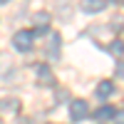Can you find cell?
Instances as JSON below:
<instances>
[{
    "instance_id": "6da1fadb",
    "label": "cell",
    "mask_w": 124,
    "mask_h": 124,
    "mask_svg": "<svg viewBox=\"0 0 124 124\" xmlns=\"http://www.w3.org/2000/svg\"><path fill=\"white\" fill-rule=\"evenodd\" d=\"M60 47H62V37H60V32H55V30H47L42 52H45L50 60H60Z\"/></svg>"
},
{
    "instance_id": "7a4b0ae2",
    "label": "cell",
    "mask_w": 124,
    "mask_h": 124,
    "mask_svg": "<svg viewBox=\"0 0 124 124\" xmlns=\"http://www.w3.org/2000/svg\"><path fill=\"white\" fill-rule=\"evenodd\" d=\"M32 42H35L32 30H20V32L13 35V45H15L17 52H30V50H32Z\"/></svg>"
},
{
    "instance_id": "3957f363",
    "label": "cell",
    "mask_w": 124,
    "mask_h": 124,
    "mask_svg": "<svg viewBox=\"0 0 124 124\" xmlns=\"http://www.w3.org/2000/svg\"><path fill=\"white\" fill-rule=\"evenodd\" d=\"M89 117V104L85 99H72L70 102V119L72 122H82Z\"/></svg>"
},
{
    "instance_id": "277c9868",
    "label": "cell",
    "mask_w": 124,
    "mask_h": 124,
    "mask_svg": "<svg viewBox=\"0 0 124 124\" xmlns=\"http://www.w3.org/2000/svg\"><path fill=\"white\" fill-rule=\"evenodd\" d=\"M35 75H37L40 85H50V87L55 85V75H52V70H50L47 65H35Z\"/></svg>"
},
{
    "instance_id": "5b68a950",
    "label": "cell",
    "mask_w": 124,
    "mask_h": 124,
    "mask_svg": "<svg viewBox=\"0 0 124 124\" xmlns=\"http://www.w3.org/2000/svg\"><path fill=\"white\" fill-rule=\"evenodd\" d=\"M104 0H82L79 3V8H82V13H87V15H97V13H102L104 10Z\"/></svg>"
},
{
    "instance_id": "8992f818",
    "label": "cell",
    "mask_w": 124,
    "mask_h": 124,
    "mask_svg": "<svg viewBox=\"0 0 124 124\" xmlns=\"http://www.w3.org/2000/svg\"><path fill=\"white\" fill-rule=\"evenodd\" d=\"M114 114H117V109H114V107H109V104L99 107L97 112H92V117H94L97 122H109V119H114Z\"/></svg>"
},
{
    "instance_id": "52a82bcc",
    "label": "cell",
    "mask_w": 124,
    "mask_h": 124,
    "mask_svg": "<svg viewBox=\"0 0 124 124\" xmlns=\"http://www.w3.org/2000/svg\"><path fill=\"white\" fill-rule=\"evenodd\" d=\"M94 94H97L99 99H109L112 94H114V82H109V79L99 82V85H97V92H94Z\"/></svg>"
},
{
    "instance_id": "ba28073f",
    "label": "cell",
    "mask_w": 124,
    "mask_h": 124,
    "mask_svg": "<svg viewBox=\"0 0 124 124\" xmlns=\"http://www.w3.org/2000/svg\"><path fill=\"white\" fill-rule=\"evenodd\" d=\"M17 109H20L17 97H3L0 99V112H17Z\"/></svg>"
},
{
    "instance_id": "9c48e42d",
    "label": "cell",
    "mask_w": 124,
    "mask_h": 124,
    "mask_svg": "<svg viewBox=\"0 0 124 124\" xmlns=\"http://www.w3.org/2000/svg\"><path fill=\"white\" fill-rule=\"evenodd\" d=\"M50 17H52L50 13H35V15H32V23H35L37 27H47V25H50Z\"/></svg>"
},
{
    "instance_id": "30bf717a",
    "label": "cell",
    "mask_w": 124,
    "mask_h": 124,
    "mask_svg": "<svg viewBox=\"0 0 124 124\" xmlns=\"http://www.w3.org/2000/svg\"><path fill=\"white\" fill-rule=\"evenodd\" d=\"M109 52L114 55V57L124 55V42H122V40H112V42H109Z\"/></svg>"
},
{
    "instance_id": "8fae6325",
    "label": "cell",
    "mask_w": 124,
    "mask_h": 124,
    "mask_svg": "<svg viewBox=\"0 0 124 124\" xmlns=\"http://www.w3.org/2000/svg\"><path fill=\"white\" fill-rule=\"evenodd\" d=\"M117 77L124 79V62H119V65H117Z\"/></svg>"
},
{
    "instance_id": "7c38bea8",
    "label": "cell",
    "mask_w": 124,
    "mask_h": 124,
    "mask_svg": "<svg viewBox=\"0 0 124 124\" xmlns=\"http://www.w3.org/2000/svg\"><path fill=\"white\" fill-rule=\"evenodd\" d=\"M114 119H117V124H124V112H117Z\"/></svg>"
},
{
    "instance_id": "4fadbf2b",
    "label": "cell",
    "mask_w": 124,
    "mask_h": 124,
    "mask_svg": "<svg viewBox=\"0 0 124 124\" xmlns=\"http://www.w3.org/2000/svg\"><path fill=\"white\" fill-rule=\"evenodd\" d=\"M5 3H10V0H0V5H5Z\"/></svg>"
},
{
    "instance_id": "5bb4252c",
    "label": "cell",
    "mask_w": 124,
    "mask_h": 124,
    "mask_svg": "<svg viewBox=\"0 0 124 124\" xmlns=\"http://www.w3.org/2000/svg\"><path fill=\"white\" fill-rule=\"evenodd\" d=\"M112 3H124V0H112Z\"/></svg>"
},
{
    "instance_id": "9a60e30c",
    "label": "cell",
    "mask_w": 124,
    "mask_h": 124,
    "mask_svg": "<svg viewBox=\"0 0 124 124\" xmlns=\"http://www.w3.org/2000/svg\"><path fill=\"white\" fill-rule=\"evenodd\" d=\"M0 124H5V122H3V119H0Z\"/></svg>"
}]
</instances>
